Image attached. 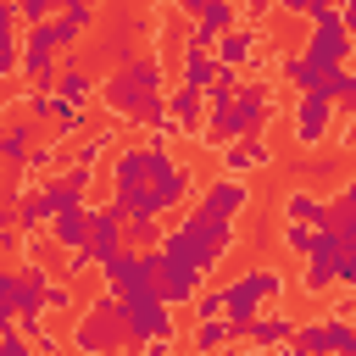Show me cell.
<instances>
[{
	"label": "cell",
	"instance_id": "cell-43",
	"mask_svg": "<svg viewBox=\"0 0 356 356\" xmlns=\"http://www.w3.org/2000/svg\"><path fill=\"white\" fill-rule=\"evenodd\" d=\"M56 6H61V0H17V17H22V22H44Z\"/></svg>",
	"mask_w": 356,
	"mask_h": 356
},
{
	"label": "cell",
	"instance_id": "cell-17",
	"mask_svg": "<svg viewBox=\"0 0 356 356\" xmlns=\"http://www.w3.org/2000/svg\"><path fill=\"white\" fill-rule=\"evenodd\" d=\"M250 167H273V150L261 134H239L222 145V172H250Z\"/></svg>",
	"mask_w": 356,
	"mask_h": 356
},
{
	"label": "cell",
	"instance_id": "cell-15",
	"mask_svg": "<svg viewBox=\"0 0 356 356\" xmlns=\"http://www.w3.org/2000/svg\"><path fill=\"white\" fill-rule=\"evenodd\" d=\"M50 245H61V250H83L89 245V200H67L50 217Z\"/></svg>",
	"mask_w": 356,
	"mask_h": 356
},
{
	"label": "cell",
	"instance_id": "cell-26",
	"mask_svg": "<svg viewBox=\"0 0 356 356\" xmlns=\"http://www.w3.org/2000/svg\"><path fill=\"white\" fill-rule=\"evenodd\" d=\"M217 50H200V44H184V78L178 83H189V89H206L211 78H217Z\"/></svg>",
	"mask_w": 356,
	"mask_h": 356
},
{
	"label": "cell",
	"instance_id": "cell-25",
	"mask_svg": "<svg viewBox=\"0 0 356 356\" xmlns=\"http://www.w3.org/2000/svg\"><path fill=\"white\" fill-rule=\"evenodd\" d=\"M211 50H217V61L245 67V61H256V28H239V22H234V28H228V33H222Z\"/></svg>",
	"mask_w": 356,
	"mask_h": 356
},
{
	"label": "cell",
	"instance_id": "cell-4",
	"mask_svg": "<svg viewBox=\"0 0 356 356\" xmlns=\"http://www.w3.org/2000/svg\"><path fill=\"white\" fill-rule=\"evenodd\" d=\"M278 295H284V273H278V267H250V273H239V278H228V284H222V300H228V312H222V317L245 334V328H250V317H256V312H267Z\"/></svg>",
	"mask_w": 356,
	"mask_h": 356
},
{
	"label": "cell",
	"instance_id": "cell-35",
	"mask_svg": "<svg viewBox=\"0 0 356 356\" xmlns=\"http://www.w3.org/2000/svg\"><path fill=\"white\" fill-rule=\"evenodd\" d=\"M323 334H328V350H350V356H356V323H350V317L334 312V317L323 323Z\"/></svg>",
	"mask_w": 356,
	"mask_h": 356
},
{
	"label": "cell",
	"instance_id": "cell-39",
	"mask_svg": "<svg viewBox=\"0 0 356 356\" xmlns=\"http://www.w3.org/2000/svg\"><path fill=\"white\" fill-rule=\"evenodd\" d=\"M306 239H312V222H295V217H284V245H289L295 256H306Z\"/></svg>",
	"mask_w": 356,
	"mask_h": 356
},
{
	"label": "cell",
	"instance_id": "cell-36",
	"mask_svg": "<svg viewBox=\"0 0 356 356\" xmlns=\"http://www.w3.org/2000/svg\"><path fill=\"white\" fill-rule=\"evenodd\" d=\"M106 150H111V134H95V139H83V145H72V161H78V167H89V172H95V167H100V156H106Z\"/></svg>",
	"mask_w": 356,
	"mask_h": 356
},
{
	"label": "cell",
	"instance_id": "cell-37",
	"mask_svg": "<svg viewBox=\"0 0 356 356\" xmlns=\"http://www.w3.org/2000/svg\"><path fill=\"white\" fill-rule=\"evenodd\" d=\"M289 350H328V334H323V323H306V328H295V334H289Z\"/></svg>",
	"mask_w": 356,
	"mask_h": 356
},
{
	"label": "cell",
	"instance_id": "cell-31",
	"mask_svg": "<svg viewBox=\"0 0 356 356\" xmlns=\"http://www.w3.org/2000/svg\"><path fill=\"white\" fill-rule=\"evenodd\" d=\"M334 261L339 256H306V273H300V284H306V295H323V289H334Z\"/></svg>",
	"mask_w": 356,
	"mask_h": 356
},
{
	"label": "cell",
	"instance_id": "cell-33",
	"mask_svg": "<svg viewBox=\"0 0 356 356\" xmlns=\"http://www.w3.org/2000/svg\"><path fill=\"white\" fill-rule=\"evenodd\" d=\"M328 95H334V106H345V111H356V72L339 61L334 72H328Z\"/></svg>",
	"mask_w": 356,
	"mask_h": 356
},
{
	"label": "cell",
	"instance_id": "cell-8",
	"mask_svg": "<svg viewBox=\"0 0 356 356\" xmlns=\"http://www.w3.org/2000/svg\"><path fill=\"white\" fill-rule=\"evenodd\" d=\"M350 28H345V17H339V6H323L317 17H312V39H306V50L317 56V61H328V67H339L345 56H350Z\"/></svg>",
	"mask_w": 356,
	"mask_h": 356
},
{
	"label": "cell",
	"instance_id": "cell-6",
	"mask_svg": "<svg viewBox=\"0 0 356 356\" xmlns=\"http://www.w3.org/2000/svg\"><path fill=\"white\" fill-rule=\"evenodd\" d=\"M122 323H128V339H134V345H161V339L172 334V306H167V295L150 284V289L122 295Z\"/></svg>",
	"mask_w": 356,
	"mask_h": 356
},
{
	"label": "cell",
	"instance_id": "cell-27",
	"mask_svg": "<svg viewBox=\"0 0 356 356\" xmlns=\"http://www.w3.org/2000/svg\"><path fill=\"white\" fill-rule=\"evenodd\" d=\"M11 22H17V0H0V78H11L22 61V39L11 33Z\"/></svg>",
	"mask_w": 356,
	"mask_h": 356
},
{
	"label": "cell",
	"instance_id": "cell-30",
	"mask_svg": "<svg viewBox=\"0 0 356 356\" xmlns=\"http://www.w3.org/2000/svg\"><path fill=\"white\" fill-rule=\"evenodd\" d=\"M234 339H245L228 317H200V328H195V350H217V345H234Z\"/></svg>",
	"mask_w": 356,
	"mask_h": 356
},
{
	"label": "cell",
	"instance_id": "cell-19",
	"mask_svg": "<svg viewBox=\"0 0 356 356\" xmlns=\"http://www.w3.org/2000/svg\"><path fill=\"white\" fill-rule=\"evenodd\" d=\"M33 145H39V117H17V122L0 128V161L6 167H22Z\"/></svg>",
	"mask_w": 356,
	"mask_h": 356
},
{
	"label": "cell",
	"instance_id": "cell-21",
	"mask_svg": "<svg viewBox=\"0 0 356 356\" xmlns=\"http://www.w3.org/2000/svg\"><path fill=\"white\" fill-rule=\"evenodd\" d=\"M284 217H295V222H312V228H323V222H334V200H323L317 189H289L284 195Z\"/></svg>",
	"mask_w": 356,
	"mask_h": 356
},
{
	"label": "cell",
	"instance_id": "cell-29",
	"mask_svg": "<svg viewBox=\"0 0 356 356\" xmlns=\"http://www.w3.org/2000/svg\"><path fill=\"white\" fill-rule=\"evenodd\" d=\"M56 95H61L67 106H78V111H83V106H89V95H95V83H89V72L61 67V72H56Z\"/></svg>",
	"mask_w": 356,
	"mask_h": 356
},
{
	"label": "cell",
	"instance_id": "cell-23",
	"mask_svg": "<svg viewBox=\"0 0 356 356\" xmlns=\"http://www.w3.org/2000/svg\"><path fill=\"white\" fill-rule=\"evenodd\" d=\"M295 178H300L306 189H328L334 178H345V161L328 156V150H312L306 161H295Z\"/></svg>",
	"mask_w": 356,
	"mask_h": 356
},
{
	"label": "cell",
	"instance_id": "cell-32",
	"mask_svg": "<svg viewBox=\"0 0 356 356\" xmlns=\"http://www.w3.org/2000/svg\"><path fill=\"white\" fill-rule=\"evenodd\" d=\"M89 17H95V11H61V17H56V44L72 50V44L89 33Z\"/></svg>",
	"mask_w": 356,
	"mask_h": 356
},
{
	"label": "cell",
	"instance_id": "cell-20",
	"mask_svg": "<svg viewBox=\"0 0 356 356\" xmlns=\"http://www.w3.org/2000/svg\"><path fill=\"white\" fill-rule=\"evenodd\" d=\"M167 117H172V128H184V134H200V122H206V89H189V83H178V95H167Z\"/></svg>",
	"mask_w": 356,
	"mask_h": 356
},
{
	"label": "cell",
	"instance_id": "cell-18",
	"mask_svg": "<svg viewBox=\"0 0 356 356\" xmlns=\"http://www.w3.org/2000/svg\"><path fill=\"white\" fill-rule=\"evenodd\" d=\"M239 22V11H234V0H206V11L195 17V33H189V44H200V50H211L228 28Z\"/></svg>",
	"mask_w": 356,
	"mask_h": 356
},
{
	"label": "cell",
	"instance_id": "cell-10",
	"mask_svg": "<svg viewBox=\"0 0 356 356\" xmlns=\"http://www.w3.org/2000/svg\"><path fill=\"white\" fill-rule=\"evenodd\" d=\"M83 250L95 256V267H106L117 250H128V217L117 206H89V245Z\"/></svg>",
	"mask_w": 356,
	"mask_h": 356
},
{
	"label": "cell",
	"instance_id": "cell-3",
	"mask_svg": "<svg viewBox=\"0 0 356 356\" xmlns=\"http://www.w3.org/2000/svg\"><path fill=\"white\" fill-rule=\"evenodd\" d=\"M267 117H273V95H267V83H239L228 106H206L200 139L222 150V145H228V139H239V134H261V128H267Z\"/></svg>",
	"mask_w": 356,
	"mask_h": 356
},
{
	"label": "cell",
	"instance_id": "cell-40",
	"mask_svg": "<svg viewBox=\"0 0 356 356\" xmlns=\"http://www.w3.org/2000/svg\"><path fill=\"white\" fill-rule=\"evenodd\" d=\"M44 312H72V289L56 284V278H44Z\"/></svg>",
	"mask_w": 356,
	"mask_h": 356
},
{
	"label": "cell",
	"instance_id": "cell-47",
	"mask_svg": "<svg viewBox=\"0 0 356 356\" xmlns=\"http://www.w3.org/2000/svg\"><path fill=\"white\" fill-rule=\"evenodd\" d=\"M350 145H356V134H350Z\"/></svg>",
	"mask_w": 356,
	"mask_h": 356
},
{
	"label": "cell",
	"instance_id": "cell-5",
	"mask_svg": "<svg viewBox=\"0 0 356 356\" xmlns=\"http://www.w3.org/2000/svg\"><path fill=\"white\" fill-rule=\"evenodd\" d=\"M72 345L78 350H122V345H134L128 323H122V295L117 289H106V295L89 300V312L72 323Z\"/></svg>",
	"mask_w": 356,
	"mask_h": 356
},
{
	"label": "cell",
	"instance_id": "cell-28",
	"mask_svg": "<svg viewBox=\"0 0 356 356\" xmlns=\"http://www.w3.org/2000/svg\"><path fill=\"white\" fill-rule=\"evenodd\" d=\"M328 228H339V239H356V172H345L339 200H334V222H328Z\"/></svg>",
	"mask_w": 356,
	"mask_h": 356
},
{
	"label": "cell",
	"instance_id": "cell-13",
	"mask_svg": "<svg viewBox=\"0 0 356 356\" xmlns=\"http://www.w3.org/2000/svg\"><path fill=\"white\" fill-rule=\"evenodd\" d=\"M200 278H206V273H195V267L172 261V256H161V267H156V289L167 295V306H195V295H200Z\"/></svg>",
	"mask_w": 356,
	"mask_h": 356
},
{
	"label": "cell",
	"instance_id": "cell-12",
	"mask_svg": "<svg viewBox=\"0 0 356 356\" xmlns=\"http://www.w3.org/2000/svg\"><path fill=\"white\" fill-rule=\"evenodd\" d=\"M250 206V184H245V172H222V178H211L206 189H200V211H211V217H239Z\"/></svg>",
	"mask_w": 356,
	"mask_h": 356
},
{
	"label": "cell",
	"instance_id": "cell-22",
	"mask_svg": "<svg viewBox=\"0 0 356 356\" xmlns=\"http://www.w3.org/2000/svg\"><path fill=\"white\" fill-rule=\"evenodd\" d=\"M328 61H317L312 50H300V56H289L284 61V78H289V89H300V95H312V89H328Z\"/></svg>",
	"mask_w": 356,
	"mask_h": 356
},
{
	"label": "cell",
	"instance_id": "cell-44",
	"mask_svg": "<svg viewBox=\"0 0 356 356\" xmlns=\"http://www.w3.org/2000/svg\"><path fill=\"white\" fill-rule=\"evenodd\" d=\"M278 6H284L289 17H306V22H312V17H317V11L328 6V0H278Z\"/></svg>",
	"mask_w": 356,
	"mask_h": 356
},
{
	"label": "cell",
	"instance_id": "cell-42",
	"mask_svg": "<svg viewBox=\"0 0 356 356\" xmlns=\"http://www.w3.org/2000/svg\"><path fill=\"white\" fill-rule=\"evenodd\" d=\"M22 167H39V172H50V167H61V150H56V145H33Z\"/></svg>",
	"mask_w": 356,
	"mask_h": 356
},
{
	"label": "cell",
	"instance_id": "cell-45",
	"mask_svg": "<svg viewBox=\"0 0 356 356\" xmlns=\"http://www.w3.org/2000/svg\"><path fill=\"white\" fill-rule=\"evenodd\" d=\"M339 17H345V28H350V39H356V0H345V6H339Z\"/></svg>",
	"mask_w": 356,
	"mask_h": 356
},
{
	"label": "cell",
	"instance_id": "cell-9",
	"mask_svg": "<svg viewBox=\"0 0 356 356\" xmlns=\"http://www.w3.org/2000/svg\"><path fill=\"white\" fill-rule=\"evenodd\" d=\"M328 128H334V95H328V89L300 95V100H295V145H300V150H317V145L328 139Z\"/></svg>",
	"mask_w": 356,
	"mask_h": 356
},
{
	"label": "cell",
	"instance_id": "cell-11",
	"mask_svg": "<svg viewBox=\"0 0 356 356\" xmlns=\"http://www.w3.org/2000/svg\"><path fill=\"white\" fill-rule=\"evenodd\" d=\"M150 150H156L150 189H156V200H161V217H167L172 206H184V200H189V189H195V172H189L184 161H172V156H167V145H150Z\"/></svg>",
	"mask_w": 356,
	"mask_h": 356
},
{
	"label": "cell",
	"instance_id": "cell-34",
	"mask_svg": "<svg viewBox=\"0 0 356 356\" xmlns=\"http://www.w3.org/2000/svg\"><path fill=\"white\" fill-rule=\"evenodd\" d=\"M161 222H156V211H139V217H128V245H161Z\"/></svg>",
	"mask_w": 356,
	"mask_h": 356
},
{
	"label": "cell",
	"instance_id": "cell-41",
	"mask_svg": "<svg viewBox=\"0 0 356 356\" xmlns=\"http://www.w3.org/2000/svg\"><path fill=\"white\" fill-rule=\"evenodd\" d=\"M222 312H228L222 289H200V295H195V317H222Z\"/></svg>",
	"mask_w": 356,
	"mask_h": 356
},
{
	"label": "cell",
	"instance_id": "cell-2",
	"mask_svg": "<svg viewBox=\"0 0 356 356\" xmlns=\"http://www.w3.org/2000/svg\"><path fill=\"white\" fill-rule=\"evenodd\" d=\"M228 250H234V222H228V217H211V211H200V206H195L178 228L161 234V256H172V261H184V267H195V273H211Z\"/></svg>",
	"mask_w": 356,
	"mask_h": 356
},
{
	"label": "cell",
	"instance_id": "cell-7",
	"mask_svg": "<svg viewBox=\"0 0 356 356\" xmlns=\"http://www.w3.org/2000/svg\"><path fill=\"white\" fill-rule=\"evenodd\" d=\"M156 267H161V245H145V250H117L100 273H106V289H117V295H134V289H150L156 284Z\"/></svg>",
	"mask_w": 356,
	"mask_h": 356
},
{
	"label": "cell",
	"instance_id": "cell-14",
	"mask_svg": "<svg viewBox=\"0 0 356 356\" xmlns=\"http://www.w3.org/2000/svg\"><path fill=\"white\" fill-rule=\"evenodd\" d=\"M61 206H67V200H61V195H56V184L44 178L39 189H28V195L17 200V228H22V234H39V228H44Z\"/></svg>",
	"mask_w": 356,
	"mask_h": 356
},
{
	"label": "cell",
	"instance_id": "cell-38",
	"mask_svg": "<svg viewBox=\"0 0 356 356\" xmlns=\"http://www.w3.org/2000/svg\"><path fill=\"white\" fill-rule=\"evenodd\" d=\"M334 284L356 289V239H345V245H339V261H334Z\"/></svg>",
	"mask_w": 356,
	"mask_h": 356
},
{
	"label": "cell",
	"instance_id": "cell-16",
	"mask_svg": "<svg viewBox=\"0 0 356 356\" xmlns=\"http://www.w3.org/2000/svg\"><path fill=\"white\" fill-rule=\"evenodd\" d=\"M150 172H156V150H150V145H128V150H117V161H111V189L150 184Z\"/></svg>",
	"mask_w": 356,
	"mask_h": 356
},
{
	"label": "cell",
	"instance_id": "cell-24",
	"mask_svg": "<svg viewBox=\"0 0 356 356\" xmlns=\"http://www.w3.org/2000/svg\"><path fill=\"white\" fill-rule=\"evenodd\" d=\"M289 334H295V317L289 312H256L250 328H245L250 345H289Z\"/></svg>",
	"mask_w": 356,
	"mask_h": 356
},
{
	"label": "cell",
	"instance_id": "cell-1",
	"mask_svg": "<svg viewBox=\"0 0 356 356\" xmlns=\"http://www.w3.org/2000/svg\"><path fill=\"white\" fill-rule=\"evenodd\" d=\"M100 100H106L117 117L139 122V128H172V117H167V95H161V61H156V56H134V61H122V67L100 83Z\"/></svg>",
	"mask_w": 356,
	"mask_h": 356
},
{
	"label": "cell",
	"instance_id": "cell-46",
	"mask_svg": "<svg viewBox=\"0 0 356 356\" xmlns=\"http://www.w3.org/2000/svg\"><path fill=\"white\" fill-rule=\"evenodd\" d=\"M61 11H95V0H61Z\"/></svg>",
	"mask_w": 356,
	"mask_h": 356
}]
</instances>
